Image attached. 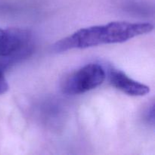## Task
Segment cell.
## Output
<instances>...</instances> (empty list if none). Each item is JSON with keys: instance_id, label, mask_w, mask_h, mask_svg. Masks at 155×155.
Returning a JSON list of instances; mask_svg holds the SVG:
<instances>
[{"instance_id": "cell-4", "label": "cell", "mask_w": 155, "mask_h": 155, "mask_svg": "<svg viewBox=\"0 0 155 155\" xmlns=\"http://www.w3.org/2000/svg\"><path fill=\"white\" fill-rule=\"evenodd\" d=\"M109 80L112 86L131 96H144L150 92L148 86L130 78L119 70H110Z\"/></svg>"}, {"instance_id": "cell-2", "label": "cell", "mask_w": 155, "mask_h": 155, "mask_svg": "<svg viewBox=\"0 0 155 155\" xmlns=\"http://www.w3.org/2000/svg\"><path fill=\"white\" fill-rule=\"evenodd\" d=\"M105 77L102 66L98 64H89L65 77L61 84V89L65 95H80L99 86Z\"/></svg>"}, {"instance_id": "cell-5", "label": "cell", "mask_w": 155, "mask_h": 155, "mask_svg": "<svg viewBox=\"0 0 155 155\" xmlns=\"http://www.w3.org/2000/svg\"><path fill=\"white\" fill-rule=\"evenodd\" d=\"M8 89V81L5 77L2 70L0 68V95H2V94L7 92Z\"/></svg>"}, {"instance_id": "cell-1", "label": "cell", "mask_w": 155, "mask_h": 155, "mask_svg": "<svg viewBox=\"0 0 155 155\" xmlns=\"http://www.w3.org/2000/svg\"><path fill=\"white\" fill-rule=\"evenodd\" d=\"M154 26L149 23L114 21L104 25L82 28L58 41L53 45L56 52L75 48H86L104 44L122 43L141 35L151 33Z\"/></svg>"}, {"instance_id": "cell-3", "label": "cell", "mask_w": 155, "mask_h": 155, "mask_svg": "<svg viewBox=\"0 0 155 155\" xmlns=\"http://www.w3.org/2000/svg\"><path fill=\"white\" fill-rule=\"evenodd\" d=\"M30 37L27 30L0 28V57H11L21 52L28 44Z\"/></svg>"}]
</instances>
